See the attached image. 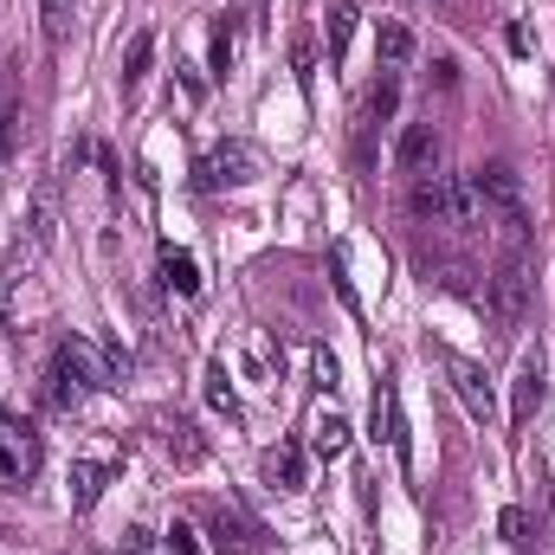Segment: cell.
Segmentation results:
<instances>
[{"mask_svg":"<svg viewBox=\"0 0 555 555\" xmlns=\"http://www.w3.org/2000/svg\"><path fill=\"white\" fill-rule=\"evenodd\" d=\"M356 20H362V13H356L349 0H336V7H330V26H323V33H330V65H343V59H349V39H356Z\"/></svg>","mask_w":555,"mask_h":555,"instance_id":"obj_18","label":"cell"},{"mask_svg":"<svg viewBox=\"0 0 555 555\" xmlns=\"http://www.w3.org/2000/svg\"><path fill=\"white\" fill-rule=\"evenodd\" d=\"M388 446H395V459H401V465H414V439H408V420H401V401H395V395H388Z\"/></svg>","mask_w":555,"mask_h":555,"instance_id":"obj_23","label":"cell"},{"mask_svg":"<svg viewBox=\"0 0 555 555\" xmlns=\"http://www.w3.org/2000/svg\"><path fill=\"white\" fill-rule=\"evenodd\" d=\"M98 388H111V362L85 343V336H65L59 343V362H52V408L59 414H72L85 395H98Z\"/></svg>","mask_w":555,"mask_h":555,"instance_id":"obj_1","label":"cell"},{"mask_svg":"<svg viewBox=\"0 0 555 555\" xmlns=\"http://www.w3.org/2000/svg\"><path fill=\"white\" fill-rule=\"evenodd\" d=\"M227 72H233V26L214 33V78H227Z\"/></svg>","mask_w":555,"mask_h":555,"instance_id":"obj_29","label":"cell"},{"mask_svg":"<svg viewBox=\"0 0 555 555\" xmlns=\"http://www.w3.org/2000/svg\"><path fill=\"white\" fill-rule=\"evenodd\" d=\"M408 214H414V220H433V227H452V181H446V175H414Z\"/></svg>","mask_w":555,"mask_h":555,"instance_id":"obj_7","label":"cell"},{"mask_svg":"<svg viewBox=\"0 0 555 555\" xmlns=\"http://www.w3.org/2000/svg\"><path fill=\"white\" fill-rule=\"evenodd\" d=\"M452 227H465V233L491 227V207H485V194H478V181H472V175H465V181H452Z\"/></svg>","mask_w":555,"mask_h":555,"instance_id":"obj_15","label":"cell"},{"mask_svg":"<svg viewBox=\"0 0 555 555\" xmlns=\"http://www.w3.org/2000/svg\"><path fill=\"white\" fill-rule=\"evenodd\" d=\"M162 284H168L175 297H194V291H201V266H194L181 246H162Z\"/></svg>","mask_w":555,"mask_h":555,"instance_id":"obj_16","label":"cell"},{"mask_svg":"<svg viewBox=\"0 0 555 555\" xmlns=\"http://www.w3.org/2000/svg\"><path fill=\"white\" fill-rule=\"evenodd\" d=\"M259 472H266L272 491H304V452H297V446H272V452L259 459Z\"/></svg>","mask_w":555,"mask_h":555,"instance_id":"obj_13","label":"cell"},{"mask_svg":"<svg viewBox=\"0 0 555 555\" xmlns=\"http://www.w3.org/2000/svg\"><path fill=\"white\" fill-rule=\"evenodd\" d=\"M426 278H433L439 291H452V297H465V304H485V291L472 284V272H465V266H452V259H446V266H426Z\"/></svg>","mask_w":555,"mask_h":555,"instance_id":"obj_20","label":"cell"},{"mask_svg":"<svg viewBox=\"0 0 555 555\" xmlns=\"http://www.w3.org/2000/svg\"><path fill=\"white\" fill-rule=\"evenodd\" d=\"M310 452L317 459H343L349 452V420L336 414V408H317L310 414Z\"/></svg>","mask_w":555,"mask_h":555,"instance_id":"obj_11","label":"cell"},{"mask_svg":"<svg viewBox=\"0 0 555 555\" xmlns=\"http://www.w3.org/2000/svg\"><path fill=\"white\" fill-rule=\"evenodd\" d=\"M446 382H452V395L465 401V414L478 420V426H491V420H498V388H491L485 362H472V356L446 349Z\"/></svg>","mask_w":555,"mask_h":555,"instance_id":"obj_2","label":"cell"},{"mask_svg":"<svg viewBox=\"0 0 555 555\" xmlns=\"http://www.w3.org/2000/svg\"><path fill=\"white\" fill-rule=\"evenodd\" d=\"M214 550L220 555H259V543H253V530H246L233 511H220V517H214Z\"/></svg>","mask_w":555,"mask_h":555,"instance_id":"obj_19","label":"cell"},{"mask_svg":"<svg viewBox=\"0 0 555 555\" xmlns=\"http://www.w3.org/2000/svg\"><path fill=\"white\" fill-rule=\"evenodd\" d=\"M524 304H530V266H524V253H511L504 266H498V317H524Z\"/></svg>","mask_w":555,"mask_h":555,"instance_id":"obj_8","label":"cell"},{"mask_svg":"<svg viewBox=\"0 0 555 555\" xmlns=\"http://www.w3.org/2000/svg\"><path fill=\"white\" fill-rule=\"evenodd\" d=\"M472 181H478V194H485L491 220H498V227H511V233H524V220H530V207H524V181H517L511 168H478Z\"/></svg>","mask_w":555,"mask_h":555,"instance_id":"obj_4","label":"cell"},{"mask_svg":"<svg viewBox=\"0 0 555 555\" xmlns=\"http://www.w3.org/2000/svg\"><path fill=\"white\" fill-rule=\"evenodd\" d=\"M498 537H504V543H530V511H517V504H511V511L498 517Z\"/></svg>","mask_w":555,"mask_h":555,"instance_id":"obj_26","label":"cell"},{"mask_svg":"<svg viewBox=\"0 0 555 555\" xmlns=\"http://www.w3.org/2000/svg\"><path fill=\"white\" fill-rule=\"evenodd\" d=\"M310 375H317V388H330V395H336V382H343V369H336V356H330V349H317V356H310Z\"/></svg>","mask_w":555,"mask_h":555,"instance_id":"obj_27","label":"cell"},{"mask_svg":"<svg viewBox=\"0 0 555 555\" xmlns=\"http://www.w3.org/2000/svg\"><path fill=\"white\" fill-rule=\"evenodd\" d=\"M39 20H46V39H65V26H72V0H39Z\"/></svg>","mask_w":555,"mask_h":555,"instance_id":"obj_25","label":"cell"},{"mask_svg":"<svg viewBox=\"0 0 555 555\" xmlns=\"http://www.w3.org/2000/svg\"><path fill=\"white\" fill-rule=\"evenodd\" d=\"M111 472H117V452H111V446H98V452H78V459H72V511H91V504L104 498Z\"/></svg>","mask_w":555,"mask_h":555,"instance_id":"obj_6","label":"cell"},{"mask_svg":"<svg viewBox=\"0 0 555 555\" xmlns=\"http://www.w3.org/2000/svg\"><path fill=\"white\" fill-rule=\"evenodd\" d=\"M375 52H382V72H408V59H414V33H408L401 20H382V26H375Z\"/></svg>","mask_w":555,"mask_h":555,"instance_id":"obj_14","label":"cell"},{"mask_svg":"<svg viewBox=\"0 0 555 555\" xmlns=\"http://www.w3.org/2000/svg\"><path fill=\"white\" fill-rule=\"evenodd\" d=\"M0 420H7V408H0Z\"/></svg>","mask_w":555,"mask_h":555,"instance_id":"obj_31","label":"cell"},{"mask_svg":"<svg viewBox=\"0 0 555 555\" xmlns=\"http://www.w3.org/2000/svg\"><path fill=\"white\" fill-rule=\"evenodd\" d=\"M194 175H201V188H246V181L259 175V155H253L246 142H214Z\"/></svg>","mask_w":555,"mask_h":555,"instance_id":"obj_5","label":"cell"},{"mask_svg":"<svg viewBox=\"0 0 555 555\" xmlns=\"http://www.w3.org/2000/svg\"><path fill=\"white\" fill-rule=\"evenodd\" d=\"M168 550H175V555H201V543H194V524H175V530H168Z\"/></svg>","mask_w":555,"mask_h":555,"instance_id":"obj_30","label":"cell"},{"mask_svg":"<svg viewBox=\"0 0 555 555\" xmlns=\"http://www.w3.org/2000/svg\"><path fill=\"white\" fill-rule=\"evenodd\" d=\"M543 388H550V382H543V362L530 356V362L517 369V382H511V420H517V426L543 408Z\"/></svg>","mask_w":555,"mask_h":555,"instance_id":"obj_12","label":"cell"},{"mask_svg":"<svg viewBox=\"0 0 555 555\" xmlns=\"http://www.w3.org/2000/svg\"><path fill=\"white\" fill-rule=\"evenodd\" d=\"M124 555H175V550H168V537L155 543L149 530H130V537H124Z\"/></svg>","mask_w":555,"mask_h":555,"instance_id":"obj_28","label":"cell"},{"mask_svg":"<svg viewBox=\"0 0 555 555\" xmlns=\"http://www.w3.org/2000/svg\"><path fill=\"white\" fill-rule=\"evenodd\" d=\"M207 401H214L227 420H240V395H233V375H227V362H214V369H207Z\"/></svg>","mask_w":555,"mask_h":555,"instance_id":"obj_22","label":"cell"},{"mask_svg":"<svg viewBox=\"0 0 555 555\" xmlns=\"http://www.w3.org/2000/svg\"><path fill=\"white\" fill-rule=\"evenodd\" d=\"M162 452H168L181 472H194V465L207 459V439L194 433V420H162Z\"/></svg>","mask_w":555,"mask_h":555,"instance_id":"obj_10","label":"cell"},{"mask_svg":"<svg viewBox=\"0 0 555 555\" xmlns=\"http://www.w3.org/2000/svg\"><path fill=\"white\" fill-rule=\"evenodd\" d=\"M395 104H401V72H382V78H375V91H369V124H388V117H395Z\"/></svg>","mask_w":555,"mask_h":555,"instance_id":"obj_21","label":"cell"},{"mask_svg":"<svg viewBox=\"0 0 555 555\" xmlns=\"http://www.w3.org/2000/svg\"><path fill=\"white\" fill-rule=\"evenodd\" d=\"M149 59H155V39L137 33V39H130V52H124V85H137L142 72H149Z\"/></svg>","mask_w":555,"mask_h":555,"instance_id":"obj_24","label":"cell"},{"mask_svg":"<svg viewBox=\"0 0 555 555\" xmlns=\"http://www.w3.org/2000/svg\"><path fill=\"white\" fill-rule=\"evenodd\" d=\"M52 233H59V181H39V194H33V246H52Z\"/></svg>","mask_w":555,"mask_h":555,"instance_id":"obj_17","label":"cell"},{"mask_svg":"<svg viewBox=\"0 0 555 555\" xmlns=\"http://www.w3.org/2000/svg\"><path fill=\"white\" fill-rule=\"evenodd\" d=\"M395 155H401L408 175H433V168H439V130H433V124H408Z\"/></svg>","mask_w":555,"mask_h":555,"instance_id":"obj_9","label":"cell"},{"mask_svg":"<svg viewBox=\"0 0 555 555\" xmlns=\"http://www.w3.org/2000/svg\"><path fill=\"white\" fill-rule=\"evenodd\" d=\"M39 472V433L26 420H0V491H20Z\"/></svg>","mask_w":555,"mask_h":555,"instance_id":"obj_3","label":"cell"}]
</instances>
